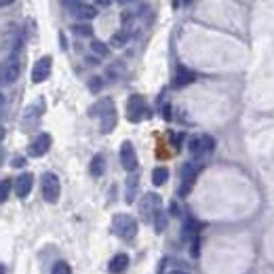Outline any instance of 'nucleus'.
Segmentation results:
<instances>
[{
  "label": "nucleus",
  "instance_id": "6",
  "mask_svg": "<svg viewBox=\"0 0 274 274\" xmlns=\"http://www.w3.org/2000/svg\"><path fill=\"white\" fill-rule=\"evenodd\" d=\"M160 205H163V200H160L158 194L154 192H148L146 196H142V202H139V213H142V220L144 222H154V217L160 211Z\"/></svg>",
  "mask_w": 274,
  "mask_h": 274
},
{
  "label": "nucleus",
  "instance_id": "7",
  "mask_svg": "<svg viewBox=\"0 0 274 274\" xmlns=\"http://www.w3.org/2000/svg\"><path fill=\"white\" fill-rule=\"evenodd\" d=\"M215 150V139L211 135H199V137H192L190 139V154L194 158H205L209 156L211 152Z\"/></svg>",
  "mask_w": 274,
  "mask_h": 274
},
{
  "label": "nucleus",
  "instance_id": "32",
  "mask_svg": "<svg viewBox=\"0 0 274 274\" xmlns=\"http://www.w3.org/2000/svg\"><path fill=\"white\" fill-rule=\"evenodd\" d=\"M2 139H4V129L0 126V142H2Z\"/></svg>",
  "mask_w": 274,
  "mask_h": 274
},
{
  "label": "nucleus",
  "instance_id": "33",
  "mask_svg": "<svg viewBox=\"0 0 274 274\" xmlns=\"http://www.w3.org/2000/svg\"><path fill=\"white\" fill-rule=\"evenodd\" d=\"M2 105H4V95L0 93V108H2Z\"/></svg>",
  "mask_w": 274,
  "mask_h": 274
},
{
  "label": "nucleus",
  "instance_id": "2",
  "mask_svg": "<svg viewBox=\"0 0 274 274\" xmlns=\"http://www.w3.org/2000/svg\"><path fill=\"white\" fill-rule=\"evenodd\" d=\"M112 230H114V234L118 238H123V241H133V238L137 236V220L131 215L121 213L112 220Z\"/></svg>",
  "mask_w": 274,
  "mask_h": 274
},
{
  "label": "nucleus",
  "instance_id": "26",
  "mask_svg": "<svg viewBox=\"0 0 274 274\" xmlns=\"http://www.w3.org/2000/svg\"><path fill=\"white\" fill-rule=\"evenodd\" d=\"M74 32L78 34V36H91V34H93V27H91L89 24H76Z\"/></svg>",
  "mask_w": 274,
  "mask_h": 274
},
{
  "label": "nucleus",
  "instance_id": "21",
  "mask_svg": "<svg viewBox=\"0 0 274 274\" xmlns=\"http://www.w3.org/2000/svg\"><path fill=\"white\" fill-rule=\"evenodd\" d=\"M126 40H129V32L121 30V32L112 34V38H110V45H112V47H116V49H121V47H125V45H126Z\"/></svg>",
  "mask_w": 274,
  "mask_h": 274
},
{
  "label": "nucleus",
  "instance_id": "16",
  "mask_svg": "<svg viewBox=\"0 0 274 274\" xmlns=\"http://www.w3.org/2000/svg\"><path fill=\"white\" fill-rule=\"evenodd\" d=\"M126 266H129V255H126V253H118V255L110 259L108 272L110 274H123L126 270Z\"/></svg>",
  "mask_w": 274,
  "mask_h": 274
},
{
  "label": "nucleus",
  "instance_id": "23",
  "mask_svg": "<svg viewBox=\"0 0 274 274\" xmlns=\"http://www.w3.org/2000/svg\"><path fill=\"white\" fill-rule=\"evenodd\" d=\"M154 228H156V232H165V228H167V215L163 209H160L156 217H154Z\"/></svg>",
  "mask_w": 274,
  "mask_h": 274
},
{
  "label": "nucleus",
  "instance_id": "25",
  "mask_svg": "<svg viewBox=\"0 0 274 274\" xmlns=\"http://www.w3.org/2000/svg\"><path fill=\"white\" fill-rule=\"evenodd\" d=\"M51 274H72V268H70V264H66V262H57L53 266Z\"/></svg>",
  "mask_w": 274,
  "mask_h": 274
},
{
  "label": "nucleus",
  "instance_id": "29",
  "mask_svg": "<svg viewBox=\"0 0 274 274\" xmlns=\"http://www.w3.org/2000/svg\"><path fill=\"white\" fill-rule=\"evenodd\" d=\"M13 167H24L25 165V158H21V156H15L13 158V163H11Z\"/></svg>",
  "mask_w": 274,
  "mask_h": 274
},
{
  "label": "nucleus",
  "instance_id": "28",
  "mask_svg": "<svg viewBox=\"0 0 274 274\" xmlns=\"http://www.w3.org/2000/svg\"><path fill=\"white\" fill-rule=\"evenodd\" d=\"M190 253H192V257H199V253H200V243H199V238H194V241H192V249H190Z\"/></svg>",
  "mask_w": 274,
  "mask_h": 274
},
{
  "label": "nucleus",
  "instance_id": "31",
  "mask_svg": "<svg viewBox=\"0 0 274 274\" xmlns=\"http://www.w3.org/2000/svg\"><path fill=\"white\" fill-rule=\"evenodd\" d=\"M13 0H0V9H4V6H11Z\"/></svg>",
  "mask_w": 274,
  "mask_h": 274
},
{
  "label": "nucleus",
  "instance_id": "27",
  "mask_svg": "<svg viewBox=\"0 0 274 274\" xmlns=\"http://www.w3.org/2000/svg\"><path fill=\"white\" fill-rule=\"evenodd\" d=\"M101 87H103V80L100 78V76H93V78L89 80V89L93 91V93H100Z\"/></svg>",
  "mask_w": 274,
  "mask_h": 274
},
{
  "label": "nucleus",
  "instance_id": "34",
  "mask_svg": "<svg viewBox=\"0 0 274 274\" xmlns=\"http://www.w3.org/2000/svg\"><path fill=\"white\" fill-rule=\"evenodd\" d=\"M171 274H188V272H181V270H175V272H171Z\"/></svg>",
  "mask_w": 274,
  "mask_h": 274
},
{
  "label": "nucleus",
  "instance_id": "8",
  "mask_svg": "<svg viewBox=\"0 0 274 274\" xmlns=\"http://www.w3.org/2000/svg\"><path fill=\"white\" fill-rule=\"evenodd\" d=\"M146 116H150V110L146 108V100L142 95H131L126 101V118L131 123H139Z\"/></svg>",
  "mask_w": 274,
  "mask_h": 274
},
{
  "label": "nucleus",
  "instance_id": "5",
  "mask_svg": "<svg viewBox=\"0 0 274 274\" xmlns=\"http://www.w3.org/2000/svg\"><path fill=\"white\" fill-rule=\"evenodd\" d=\"M21 74V61L17 55H11L0 63V84H13Z\"/></svg>",
  "mask_w": 274,
  "mask_h": 274
},
{
  "label": "nucleus",
  "instance_id": "22",
  "mask_svg": "<svg viewBox=\"0 0 274 274\" xmlns=\"http://www.w3.org/2000/svg\"><path fill=\"white\" fill-rule=\"evenodd\" d=\"M11 188H13V181L6 177L0 181V202H4L6 199H9V194H11Z\"/></svg>",
  "mask_w": 274,
  "mask_h": 274
},
{
  "label": "nucleus",
  "instance_id": "15",
  "mask_svg": "<svg viewBox=\"0 0 274 274\" xmlns=\"http://www.w3.org/2000/svg\"><path fill=\"white\" fill-rule=\"evenodd\" d=\"M194 72L192 70H188L186 66H177V70H175V78H173V87L175 89H181V87H186V84L190 82H194Z\"/></svg>",
  "mask_w": 274,
  "mask_h": 274
},
{
  "label": "nucleus",
  "instance_id": "24",
  "mask_svg": "<svg viewBox=\"0 0 274 274\" xmlns=\"http://www.w3.org/2000/svg\"><path fill=\"white\" fill-rule=\"evenodd\" d=\"M91 51H93L95 55H100V57H105V55H108V47L100 40H93L91 42Z\"/></svg>",
  "mask_w": 274,
  "mask_h": 274
},
{
  "label": "nucleus",
  "instance_id": "20",
  "mask_svg": "<svg viewBox=\"0 0 274 274\" xmlns=\"http://www.w3.org/2000/svg\"><path fill=\"white\" fill-rule=\"evenodd\" d=\"M167 179H169V169L167 167H156L152 171V184L154 186H163Z\"/></svg>",
  "mask_w": 274,
  "mask_h": 274
},
{
  "label": "nucleus",
  "instance_id": "18",
  "mask_svg": "<svg viewBox=\"0 0 274 274\" xmlns=\"http://www.w3.org/2000/svg\"><path fill=\"white\" fill-rule=\"evenodd\" d=\"M103 171H105L103 156H101V154H95L93 160H91V175H93V177H101Z\"/></svg>",
  "mask_w": 274,
  "mask_h": 274
},
{
  "label": "nucleus",
  "instance_id": "36",
  "mask_svg": "<svg viewBox=\"0 0 274 274\" xmlns=\"http://www.w3.org/2000/svg\"><path fill=\"white\" fill-rule=\"evenodd\" d=\"M0 163H2V150H0Z\"/></svg>",
  "mask_w": 274,
  "mask_h": 274
},
{
  "label": "nucleus",
  "instance_id": "1",
  "mask_svg": "<svg viewBox=\"0 0 274 274\" xmlns=\"http://www.w3.org/2000/svg\"><path fill=\"white\" fill-rule=\"evenodd\" d=\"M89 114L100 118L101 133H112V131H114L118 116H116V108H114V101H112V100L105 97V100H100L97 103H93V105H91V110H89Z\"/></svg>",
  "mask_w": 274,
  "mask_h": 274
},
{
  "label": "nucleus",
  "instance_id": "3",
  "mask_svg": "<svg viewBox=\"0 0 274 274\" xmlns=\"http://www.w3.org/2000/svg\"><path fill=\"white\" fill-rule=\"evenodd\" d=\"M40 188H42V196H45L47 202H55L59 200V194H61V184H59V177L55 173H45L40 177Z\"/></svg>",
  "mask_w": 274,
  "mask_h": 274
},
{
  "label": "nucleus",
  "instance_id": "4",
  "mask_svg": "<svg viewBox=\"0 0 274 274\" xmlns=\"http://www.w3.org/2000/svg\"><path fill=\"white\" fill-rule=\"evenodd\" d=\"M42 112H45V101L42 100L27 105V108L24 110V116H21V129L24 131H34L36 129L40 118H42Z\"/></svg>",
  "mask_w": 274,
  "mask_h": 274
},
{
  "label": "nucleus",
  "instance_id": "11",
  "mask_svg": "<svg viewBox=\"0 0 274 274\" xmlns=\"http://www.w3.org/2000/svg\"><path fill=\"white\" fill-rule=\"evenodd\" d=\"M196 175H199V167H196V163H186L184 167H181V188H179L181 196H186L190 190H192Z\"/></svg>",
  "mask_w": 274,
  "mask_h": 274
},
{
  "label": "nucleus",
  "instance_id": "17",
  "mask_svg": "<svg viewBox=\"0 0 274 274\" xmlns=\"http://www.w3.org/2000/svg\"><path fill=\"white\" fill-rule=\"evenodd\" d=\"M137 188H139V177H137L135 173H133V175H129V179H126V192H125V200L129 202V205H131L133 200H135Z\"/></svg>",
  "mask_w": 274,
  "mask_h": 274
},
{
  "label": "nucleus",
  "instance_id": "10",
  "mask_svg": "<svg viewBox=\"0 0 274 274\" xmlns=\"http://www.w3.org/2000/svg\"><path fill=\"white\" fill-rule=\"evenodd\" d=\"M51 70H53V59L49 57H40L32 68V82H45L49 76H51Z\"/></svg>",
  "mask_w": 274,
  "mask_h": 274
},
{
  "label": "nucleus",
  "instance_id": "19",
  "mask_svg": "<svg viewBox=\"0 0 274 274\" xmlns=\"http://www.w3.org/2000/svg\"><path fill=\"white\" fill-rule=\"evenodd\" d=\"M199 228H200V224L196 222V220H192V217H188L186 220V226H184V236L186 238H199Z\"/></svg>",
  "mask_w": 274,
  "mask_h": 274
},
{
  "label": "nucleus",
  "instance_id": "9",
  "mask_svg": "<svg viewBox=\"0 0 274 274\" xmlns=\"http://www.w3.org/2000/svg\"><path fill=\"white\" fill-rule=\"evenodd\" d=\"M51 144H53V137L49 135V133H40V135H36L32 139V144L27 146V154L34 158H40L45 156V154L51 150Z\"/></svg>",
  "mask_w": 274,
  "mask_h": 274
},
{
  "label": "nucleus",
  "instance_id": "30",
  "mask_svg": "<svg viewBox=\"0 0 274 274\" xmlns=\"http://www.w3.org/2000/svg\"><path fill=\"white\" fill-rule=\"evenodd\" d=\"M171 215H179V207H177V202H171Z\"/></svg>",
  "mask_w": 274,
  "mask_h": 274
},
{
  "label": "nucleus",
  "instance_id": "35",
  "mask_svg": "<svg viewBox=\"0 0 274 274\" xmlns=\"http://www.w3.org/2000/svg\"><path fill=\"white\" fill-rule=\"evenodd\" d=\"M0 274H4V266L2 264H0Z\"/></svg>",
  "mask_w": 274,
  "mask_h": 274
},
{
  "label": "nucleus",
  "instance_id": "12",
  "mask_svg": "<svg viewBox=\"0 0 274 274\" xmlns=\"http://www.w3.org/2000/svg\"><path fill=\"white\" fill-rule=\"evenodd\" d=\"M121 163H123L125 171H129V173H133L137 169V152L131 142H123V146H121Z\"/></svg>",
  "mask_w": 274,
  "mask_h": 274
},
{
  "label": "nucleus",
  "instance_id": "13",
  "mask_svg": "<svg viewBox=\"0 0 274 274\" xmlns=\"http://www.w3.org/2000/svg\"><path fill=\"white\" fill-rule=\"evenodd\" d=\"M32 186H34V175L32 173H21L19 177H15V181H13V190H15V194L19 196V199L30 196Z\"/></svg>",
  "mask_w": 274,
  "mask_h": 274
},
{
  "label": "nucleus",
  "instance_id": "14",
  "mask_svg": "<svg viewBox=\"0 0 274 274\" xmlns=\"http://www.w3.org/2000/svg\"><path fill=\"white\" fill-rule=\"evenodd\" d=\"M63 6H68V9H72V13L78 19L82 21H91L97 17V9L91 4H82V2H63Z\"/></svg>",
  "mask_w": 274,
  "mask_h": 274
}]
</instances>
